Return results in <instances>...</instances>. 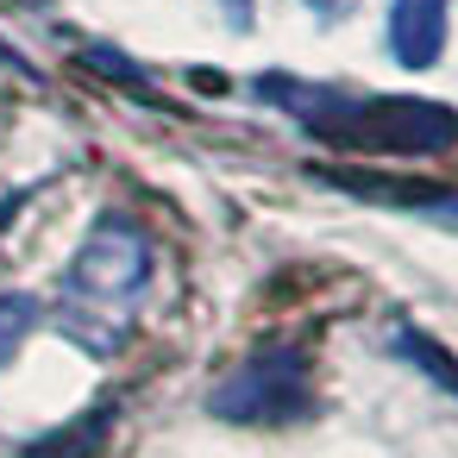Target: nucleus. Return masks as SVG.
<instances>
[{"instance_id": "obj_1", "label": "nucleus", "mask_w": 458, "mask_h": 458, "mask_svg": "<svg viewBox=\"0 0 458 458\" xmlns=\"http://www.w3.org/2000/svg\"><path fill=\"white\" fill-rule=\"evenodd\" d=\"M276 101L295 107L301 126L345 151H395V157H433L458 145V114L439 101H402V95H333V89H295L270 82Z\"/></svg>"}, {"instance_id": "obj_2", "label": "nucleus", "mask_w": 458, "mask_h": 458, "mask_svg": "<svg viewBox=\"0 0 458 458\" xmlns=\"http://www.w3.org/2000/svg\"><path fill=\"white\" fill-rule=\"evenodd\" d=\"M145 283H151V245H145V233L132 220L107 214L89 233V245L76 251V264H70L76 308H132V295Z\"/></svg>"}, {"instance_id": "obj_3", "label": "nucleus", "mask_w": 458, "mask_h": 458, "mask_svg": "<svg viewBox=\"0 0 458 458\" xmlns=\"http://www.w3.org/2000/svg\"><path fill=\"white\" fill-rule=\"evenodd\" d=\"M214 414H226V420H295V414H308V364L295 352H270V358L239 364L214 389Z\"/></svg>"}, {"instance_id": "obj_4", "label": "nucleus", "mask_w": 458, "mask_h": 458, "mask_svg": "<svg viewBox=\"0 0 458 458\" xmlns=\"http://www.w3.org/2000/svg\"><path fill=\"white\" fill-rule=\"evenodd\" d=\"M452 32V0H389V51L402 70H433Z\"/></svg>"}, {"instance_id": "obj_5", "label": "nucleus", "mask_w": 458, "mask_h": 458, "mask_svg": "<svg viewBox=\"0 0 458 458\" xmlns=\"http://www.w3.org/2000/svg\"><path fill=\"white\" fill-rule=\"evenodd\" d=\"M32 327H38V301L32 295H0V364L26 345Z\"/></svg>"}, {"instance_id": "obj_6", "label": "nucleus", "mask_w": 458, "mask_h": 458, "mask_svg": "<svg viewBox=\"0 0 458 458\" xmlns=\"http://www.w3.org/2000/svg\"><path fill=\"white\" fill-rule=\"evenodd\" d=\"M101 427H107V408H95V414H82L70 433H57V439H45L32 458H89V445H101Z\"/></svg>"}, {"instance_id": "obj_7", "label": "nucleus", "mask_w": 458, "mask_h": 458, "mask_svg": "<svg viewBox=\"0 0 458 458\" xmlns=\"http://www.w3.org/2000/svg\"><path fill=\"white\" fill-rule=\"evenodd\" d=\"M308 7H320V13H352L358 0H308Z\"/></svg>"}, {"instance_id": "obj_8", "label": "nucleus", "mask_w": 458, "mask_h": 458, "mask_svg": "<svg viewBox=\"0 0 458 458\" xmlns=\"http://www.w3.org/2000/svg\"><path fill=\"white\" fill-rule=\"evenodd\" d=\"M226 7H233V20H245V0H226Z\"/></svg>"}]
</instances>
